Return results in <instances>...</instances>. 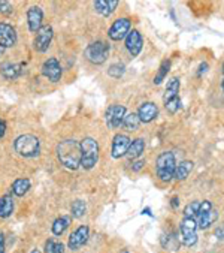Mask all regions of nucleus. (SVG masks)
Here are the masks:
<instances>
[{
	"instance_id": "1",
	"label": "nucleus",
	"mask_w": 224,
	"mask_h": 253,
	"mask_svg": "<svg viewBox=\"0 0 224 253\" xmlns=\"http://www.w3.org/2000/svg\"><path fill=\"white\" fill-rule=\"evenodd\" d=\"M57 158L68 169H78L81 167V142L75 139H65L57 145Z\"/></svg>"
},
{
	"instance_id": "2",
	"label": "nucleus",
	"mask_w": 224,
	"mask_h": 253,
	"mask_svg": "<svg viewBox=\"0 0 224 253\" xmlns=\"http://www.w3.org/2000/svg\"><path fill=\"white\" fill-rule=\"evenodd\" d=\"M175 168H177V161L172 151H163V153H160L155 162V172L161 181L169 183L174 178Z\"/></svg>"
},
{
	"instance_id": "3",
	"label": "nucleus",
	"mask_w": 224,
	"mask_h": 253,
	"mask_svg": "<svg viewBox=\"0 0 224 253\" xmlns=\"http://www.w3.org/2000/svg\"><path fill=\"white\" fill-rule=\"evenodd\" d=\"M14 148L23 158H36L40 153V142H39L37 136L26 133V135H20L15 139Z\"/></svg>"
},
{
	"instance_id": "4",
	"label": "nucleus",
	"mask_w": 224,
	"mask_h": 253,
	"mask_svg": "<svg viewBox=\"0 0 224 253\" xmlns=\"http://www.w3.org/2000/svg\"><path fill=\"white\" fill-rule=\"evenodd\" d=\"M99 161V144L94 138L87 136L81 141V167L93 169Z\"/></svg>"
},
{
	"instance_id": "5",
	"label": "nucleus",
	"mask_w": 224,
	"mask_h": 253,
	"mask_svg": "<svg viewBox=\"0 0 224 253\" xmlns=\"http://www.w3.org/2000/svg\"><path fill=\"white\" fill-rule=\"evenodd\" d=\"M218 219V211L217 209L212 207L211 201H203L200 202L199 211L196 214V223L197 228L200 229H209Z\"/></svg>"
},
{
	"instance_id": "6",
	"label": "nucleus",
	"mask_w": 224,
	"mask_h": 253,
	"mask_svg": "<svg viewBox=\"0 0 224 253\" xmlns=\"http://www.w3.org/2000/svg\"><path fill=\"white\" fill-rule=\"evenodd\" d=\"M84 54H85V59L88 62H91L93 65H102L106 62V59L109 56V46L103 41H97V42L90 43L85 48Z\"/></svg>"
},
{
	"instance_id": "7",
	"label": "nucleus",
	"mask_w": 224,
	"mask_h": 253,
	"mask_svg": "<svg viewBox=\"0 0 224 253\" xmlns=\"http://www.w3.org/2000/svg\"><path fill=\"white\" fill-rule=\"evenodd\" d=\"M197 223L196 219L193 217H184L181 225H180V231H181V241L184 243V246L191 247L197 243Z\"/></svg>"
},
{
	"instance_id": "8",
	"label": "nucleus",
	"mask_w": 224,
	"mask_h": 253,
	"mask_svg": "<svg viewBox=\"0 0 224 253\" xmlns=\"http://www.w3.org/2000/svg\"><path fill=\"white\" fill-rule=\"evenodd\" d=\"M126 107L124 105H118V104H114L111 105L106 113H105V122H106V126L109 129H117L120 126H123V120L126 117Z\"/></svg>"
},
{
	"instance_id": "9",
	"label": "nucleus",
	"mask_w": 224,
	"mask_h": 253,
	"mask_svg": "<svg viewBox=\"0 0 224 253\" xmlns=\"http://www.w3.org/2000/svg\"><path fill=\"white\" fill-rule=\"evenodd\" d=\"M52 38H54L52 27H51V26H42L40 30L36 33V38H35V41H33V46H35L36 51L45 53L46 49L49 48V45H51Z\"/></svg>"
},
{
	"instance_id": "10",
	"label": "nucleus",
	"mask_w": 224,
	"mask_h": 253,
	"mask_svg": "<svg viewBox=\"0 0 224 253\" xmlns=\"http://www.w3.org/2000/svg\"><path fill=\"white\" fill-rule=\"evenodd\" d=\"M130 27H132V23L129 18H118L114 21V24L111 26L109 32H108V36L112 39V41H121V39H126V36L129 35L130 32Z\"/></svg>"
},
{
	"instance_id": "11",
	"label": "nucleus",
	"mask_w": 224,
	"mask_h": 253,
	"mask_svg": "<svg viewBox=\"0 0 224 253\" xmlns=\"http://www.w3.org/2000/svg\"><path fill=\"white\" fill-rule=\"evenodd\" d=\"M130 142L132 139L124 135V133H118L114 136V139H112V148H111V153H112V158L114 159H120L123 156L127 155V150L130 147Z\"/></svg>"
},
{
	"instance_id": "12",
	"label": "nucleus",
	"mask_w": 224,
	"mask_h": 253,
	"mask_svg": "<svg viewBox=\"0 0 224 253\" xmlns=\"http://www.w3.org/2000/svg\"><path fill=\"white\" fill-rule=\"evenodd\" d=\"M42 74L51 81V83H59L62 80V66L59 63L57 59H48L45 60L43 66H42Z\"/></svg>"
},
{
	"instance_id": "13",
	"label": "nucleus",
	"mask_w": 224,
	"mask_h": 253,
	"mask_svg": "<svg viewBox=\"0 0 224 253\" xmlns=\"http://www.w3.org/2000/svg\"><path fill=\"white\" fill-rule=\"evenodd\" d=\"M88 237H90V229L88 226L85 225H81L78 229H75L72 232V235L69 237V243H68V247L71 250H78L81 249L87 241H88Z\"/></svg>"
},
{
	"instance_id": "14",
	"label": "nucleus",
	"mask_w": 224,
	"mask_h": 253,
	"mask_svg": "<svg viewBox=\"0 0 224 253\" xmlns=\"http://www.w3.org/2000/svg\"><path fill=\"white\" fill-rule=\"evenodd\" d=\"M142 46H144L142 35L138 30H130L129 35L126 36V48H127V51L132 54V57H138L141 54Z\"/></svg>"
},
{
	"instance_id": "15",
	"label": "nucleus",
	"mask_w": 224,
	"mask_h": 253,
	"mask_svg": "<svg viewBox=\"0 0 224 253\" xmlns=\"http://www.w3.org/2000/svg\"><path fill=\"white\" fill-rule=\"evenodd\" d=\"M17 43L15 29L8 23H0V48H11Z\"/></svg>"
},
{
	"instance_id": "16",
	"label": "nucleus",
	"mask_w": 224,
	"mask_h": 253,
	"mask_svg": "<svg viewBox=\"0 0 224 253\" xmlns=\"http://www.w3.org/2000/svg\"><path fill=\"white\" fill-rule=\"evenodd\" d=\"M136 114H138L141 123H151L152 120L157 119V116H158V108H157V105L152 104V102H144V104L139 107V110H138Z\"/></svg>"
},
{
	"instance_id": "17",
	"label": "nucleus",
	"mask_w": 224,
	"mask_h": 253,
	"mask_svg": "<svg viewBox=\"0 0 224 253\" xmlns=\"http://www.w3.org/2000/svg\"><path fill=\"white\" fill-rule=\"evenodd\" d=\"M42 21H43V12L39 6H32L27 11V23H29V29L33 33H37L42 27Z\"/></svg>"
},
{
	"instance_id": "18",
	"label": "nucleus",
	"mask_w": 224,
	"mask_h": 253,
	"mask_svg": "<svg viewBox=\"0 0 224 253\" xmlns=\"http://www.w3.org/2000/svg\"><path fill=\"white\" fill-rule=\"evenodd\" d=\"M180 88H181V83H180V78L174 77L167 81V85H166V90H164V96H163V102H169V100L175 99V97H180Z\"/></svg>"
},
{
	"instance_id": "19",
	"label": "nucleus",
	"mask_w": 224,
	"mask_h": 253,
	"mask_svg": "<svg viewBox=\"0 0 224 253\" xmlns=\"http://www.w3.org/2000/svg\"><path fill=\"white\" fill-rule=\"evenodd\" d=\"M117 6H118L117 0H97V2H94L96 12H99L103 17H109L117 9Z\"/></svg>"
},
{
	"instance_id": "20",
	"label": "nucleus",
	"mask_w": 224,
	"mask_h": 253,
	"mask_svg": "<svg viewBox=\"0 0 224 253\" xmlns=\"http://www.w3.org/2000/svg\"><path fill=\"white\" fill-rule=\"evenodd\" d=\"M144 150H145V139L144 138H136L130 142V147L127 150V158L130 161H136L142 153H144Z\"/></svg>"
},
{
	"instance_id": "21",
	"label": "nucleus",
	"mask_w": 224,
	"mask_h": 253,
	"mask_svg": "<svg viewBox=\"0 0 224 253\" xmlns=\"http://www.w3.org/2000/svg\"><path fill=\"white\" fill-rule=\"evenodd\" d=\"M0 72L6 80H15L21 75L23 72V65H17V63H3L0 66Z\"/></svg>"
},
{
	"instance_id": "22",
	"label": "nucleus",
	"mask_w": 224,
	"mask_h": 253,
	"mask_svg": "<svg viewBox=\"0 0 224 253\" xmlns=\"http://www.w3.org/2000/svg\"><path fill=\"white\" fill-rule=\"evenodd\" d=\"M193 167H194V164L191 162V161H183L181 164H178L177 165V168H175V174H174V178L175 180H178V181H184V180H187L188 178V175L191 174V171H193Z\"/></svg>"
},
{
	"instance_id": "23",
	"label": "nucleus",
	"mask_w": 224,
	"mask_h": 253,
	"mask_svg": "<svg viewBox=\"0 0 224 253\" xmlns=\"http://www.w3.org/2000/svg\"><path fill=\"white\" fill-rule=\"evenodd\" d=\"M14 213V199L11 195H3L0 198V217H9Z\"/></svg>"
},
{
	"instance_id": "24",
	"label": "nucleus",
	"mask_w": 224,
	"mask_h": 253,
	"mask_svg": "<svg viewBox=\"0 0 224 253\" xmlns=\"http://www.w3.org/2000/svg\"><path fill=\"white\" fill-rule=\"evenodd\" d=\"M71 216H60L59 219H55L52 223V234L54 235H62L71 225Z\"/></svg>"
},
{
	"instance_id": "25",
	"label": "nucleus",
	"mask_w": 224,
	"mask_h": 253,
	"mask_svg": "<svg viewBox=\"0 0 224 253\" xmlns=\"http://www.w3.org/2000/svg\"><path fill=\"white\" fill-rule=\"evenodd\" d=\"M12 193L15 196H24L29 189H30V180L29 178H17L14 183H12Z\"/></svg>"
},
{
	"instance_id": "26",
	"label": "nucleus",
	"mask_w": 224,
	"mask_h": 253,
	"mask_svg": "<svg viewBox=\"0 0 224 253\" xmlns=\"http://www.w3.org/2000/svg\"><path fill=\"white\" fill-rule=\"evenodd\" d=\"M139 125H141V120H139V117H138L136 113H129V114H126V117H124V120H123V126H124L127 130H138Z\"/></svg>"
},
{
	"instance_id": "27",
	"label": "nucleus",
	"mask_w": 224,
	"mask_h": 253,
	"mask_svg": "<svg viewBox=\"0 0 224 253\" xmlns=\"http://www.w3.org/2000/svg\"><path fill=\"white\" fill-rule=\"evenodd\" d=\"M169 69H171V60H163L161 65H160V68H158L157 75L154 77V84H157V85L161 84L164 81L167 72H169Z\"/></svg>"
},
{
	"instance_id": "28",
	"label": "nucleus",
	"mask_w": 224,
	"mask_h": 253,
	"mask_svg": "<svg viewBox=\"0 0 224 253\" xmlns=\"http://www.w3.org/2000/svg\"><path fill=\"white\" fill-rule=\"evenodd\" d=\"M85 213H87V206H85V202H84L82 199H76V201L74 202V204H72V207H71V214H72V217L79 219V217H82Z\"/></svg>"
},
{
	"instance_id": "29",
	"label": "nucleus",
	"mask_w": 224,
	"mask_h": 253,
	"mask_svg": "<svg viewBox=\"0 0 224 253\" xmlns=\"http://www.w3.org/2000/svg\"><path fill=\"white\" fill-rule=\"evenodd\" d=\"M45 253H65V244L49 238L45 243Z\"/></svg>"
},
{
	"instance_id": "30",
	"label": "nucleus",
	"mask_w": 224,
	"mask_h": 253,
	"mask_svg": "<svg viewBox=\"0 0 224 253\" xmlns=\"http://www.w3.org/2000/svg\"><path fill=\"white\" fill-rule=\"evenodd\" d=\"M181 105H183L181 97H175V99L169 100V102H166L164 108H166V111L169 113V114H175V113H178L181 110Z\"/></svg>"
},
{
	"instance_id": "31",
	"label": "nucleus",
	"mask_w": 224,
	"mask_h": 253,
	"mask_svg": "<svg viewBox=\"0 0 224 253\" xmlns=\"http://www.w3.org/2000/svg\"><path fill=\"white\" fill-rule=\"evenodd\" d=\"M126 72V66L123 63H114V65H111L109 69H108V74L111 77H114V78H120L123 77V74Z\"/></svg>"
},
{
	"instance_id": "32",
	"label": "nucleus",
	"mask_w": 224,
	"mask_h": 253,
	"mask_svg": "<svg viewBox=\"0 0 224 253\" xmlns=\"http://www.w3.org/2000/svg\"><path fill=\"white\" fill-rule=\"evenodd\" d=\"M199 207H200V202L199 201L190 202V204L184 209V217H193V219H196V214L199 211Z\"/></svg>"
},
{
	"instance_id": "33",
	"label": "nucleus",
	"mask_w": 224,
	"mask_h": 253,
	"mask_svg": "<svg viewBox=\"0 0 224 253\" xmlns=\"http://www.w3.org/2000/svg\"><path fill=\"white\" fill-rule=\"evenodd\" d=\"M12 3H9V2H0V12L2 14H5V15H9V14H12Z\"/></svg>"
},
{
	"instance_id": "34",
	"label": "nucleus",
	"mask_w": 224,
	"mask_h": 253,
	"mask_svg": "<svg viewBox=\"0 0 224 253\" xmlns=\"http://www.w3.org/2000/svg\"><path fill=\"white\" fill-rule=\"evenodd\" d=\"M144 165H145V161H142V159L138 161V159H136V161H133V164H132V169L138 172V171H141V169L144 168Z\"/></svg>"
},
{
	"instance_id": "35",
	"label": "nucleus",
	"mask_w": 224,
	"mask_h": 253,
	"mask_svg": "<svg viewBox=\"0 0 224 253\" xmlns=\"http://www.w3.org/2000/svg\"><path fill=\"white\" fill-rule=\"evenodd\" d=\"M215 237H218L220 240H224V223L220 225V226L215 229Z\"/></svg>"
},
{
	"instance_id": "36",
	"label": "nucleus",
	"mask_w": 224,
	"mask_h": 253,
	"mask_svg": "<svg viewBox=\"0 0 224 253\" xmlns=\"http://www.w3.org/2000/svg\"><path fill=\"white\" fill-rule=\"evenodd\" d=\"M6 133V123L3 119H0V139H2Z\"/></svg>"
},
{
	"instance_id": "37",
	"label": "nucleus",
	"mask_w": 224,
	"mask_h": 253,
	"mask_svg": "<svg viewBox=\"0 0 224 253\" xmlns=\"http://www.w3.org/2000/svg\"><path fill=\"white\" fill-rule=\"evenodd\" d=\"M0 253H5V235L0 232Z\"/></svg>"
},
{
	"instance_id": "38",
	"label": "nucleus",
	"mask_w": 224,
	"mask_h": 253,
	"mask_svg": "<svg viewBox=\"0 0 224 253\" xmlns=\"http://www.w3.org/2000/svg\"><path fill=\"white\" fill-rule=\"evenodd\" d=\"M171 206H172V209H178V206H180V198H178V196H174V198H172Z\"/></svg>"
},
{
	"instance_id": "39",
	"label": "nucleus",
	"mask_w": 224,
	"mask_h": 253,
	"mask_svg": "<svg viewBox=\"0 0 224 253\" xmlns=\"http://www.w3.org/2000/svg\"><path fill=\"white\" fill-rule=\"evenodd\" d=\"M206 69H208V65H206V63H202V65H200V71H199V75H202L203 72H206Z\"/></svg>"
},
{
	"instance_id": "40",
	"label": "nucleus",
	"mask_w": 224,
	"mask_h": 253,
	"mask_svg": "<svg viewBox=\"0 0 224 253\" xmlns=\"http://www.w3.org/2000/svg\"><path fill=\"white\" fill-rule=\"evenodd\" d=\"M142 214H148V216H151V217H152V214H151V211H149V209H145V210L142 211Z\"/></svg>"
},
{
	"instance_id": "41",
	"label": "nucleus",
	"mask_w": 224,
	"mask_h": 253,
	"mask_svg": "<svg viewBox=\"0 0 224 253\" xmlns=\"http://www.w3.org/2000/svg\"><path fill=\"white\" fill-rule=\"evenodd\" d=\"M121 253H130V252L127 249H124V250H121Z\"/></svg>"
},
{
	"instance_id": "42",
	"label": "nucleus",
	"mask_w": 224,
	"mask_h": 253,
	"mask_svg": "<svg viewBox=\"0 0 224 253\" xmlns=\"http://www.w3.org/2000/svg\"><path fill=\"white\" fill-rule=\"evenodd\" d=\"M32 253H40V252H39V250H37V249H35V250H33V252H32Z\"/></svg>"
},
{
	"instance_id": "43",
	"label": "nucleus",
	"mask_w": 224,
	"mask_h": 253,
	"mask_svg": "<svg viewBox=\"0 0 224 253\" xmlns=\"http://www.w3.org/2000/svg\"><path fill=\"white\" fill-rule=\"evenodd\" d=\"M221 87H223V91H224V80H223V84H221Z\"/></svg>"
}]
</instances>
